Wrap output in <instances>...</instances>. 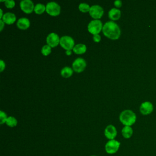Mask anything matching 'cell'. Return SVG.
Wrapping results in <instances>:
<instances>
[{
	"mask_svg": "<svg viewBox=\"0 0 156 156\" xmlns=\"http://www.w3.org/2000/svg\"><path fill=\"white\" fill-rule=\"evenodd\" d=\"M0 23H1V29L0 30L2 31L3 29V27H4V21L2 20H0Z\"/></svg>",
	"mask_w": 156,
	"mask_h": 156,
	"instance_id": "cell-28",
	"label": "cell"
},
{
	"mask_svg": "<svg viewBox=\"0 0 156 156\" xmlns=\"http://www.w3.org/2000/svg\"><path fill=\"white\" fill-rule=\"evenodd\" d=\"M51 52V47L49 45H44L41 48V53L43 55H48Z\"/></svg>",
	"mask_w": 156,
	"mask_h": 156,
	"instance_id": "cell-22",
	"label": "cell"
},
{
	"mask_svg": "<svg viewBox=\"0 0 156 156\" xmlns=\"http://www.w3.org/2000/svg\"><path fill=\"white\" fill-rule=\"evenodd\" d=\"M121 143L116 140H108L105 145V152L108 154H114L118 152Z\"/></svg>",
	"mask_w": 156,
	"mask_h": 156,
	"instance_id": "cell-3",
	"label": "cell"
},
{
	"mask_svg": "<svg viewBox=\"0 0 156 156\" xmlns=\"http://www.w3.org/2000/svg\"><path fill=\"white\" fill-rule=\"evenodd\" d=\"M7 115L2 110L0 111V123L1 124H2L3 123L6 122V120L7 119Z\"/></svg>",
	"mask_w": 156,
	"mask_h": 156,
	"instance_id": "cell-23",
	"label": "cell"
},
{
	"mask_svg": "<svg viewBox=\"0 0 156 156\" xmlns=\"http://www.w3.org/2000/svg\"><path fill=\"white\" fill-rule=\"evenodd\" d=\"M121 16V11L116 8H112L108 12V17L112 21L118 20Z\"/></svg>",
	"mask_w": 156,
	"mask_h": 156,
	"instance_id": "cell-15",
	"label": "cell"
},
{
	"mask_svg": "<svg viewBox=\"0 0 156 156\" xmlns=\"http://www.w3.org/2000/svg\"><path fill=\"white\" fill-rule=\"evenodd\" d=\"M2 20L7 24H12L16 21V16L11 12H7L4 14Z\"/></svg>",
	"mask_w": 156,
	"mask_h": 156,
	"instance_id": "cell-13",
	"label": "cell"
},
{
	"mask_svg": "<svg viewBox=\"0 0 156 156\" xmlns=\"http://www.w3.org/2000/svg\"><path fill=\"white\" fill-rule=\"evenodd\" d=\"M17 120L15 118H14L13 116H9L7 118V120H6V124L10 127H15L17 125Z\"/></svg>",
	"mask_w": 156,
	"mask_h": 156,
	"instance_id": "cell-20",
	"label": "cell"
},
{
	"mask_svg": "<svg viewBox=\"0 0 156 156\" xmlns=\"http://www.w3.org/2000/svg\"><path fill=\"white\" fill-rule=\"evenodd\" d=\"M114 5L116 7H121L122 5V2L120 0H116L114 2Z\"/></svg>",
	"mask_w": 156,
	"mask_h": 156,
	"instance_id": "cell-26",
	"label": "cell"
},
{
	"mask_svg": "<svg viewBox=\"0 0 156 156\" xmlns=\"http://www.w3.org/2000/svg\"><path fill=\"white\" fill-rule=\"evenodd\" d=\"M0 12H1V15H0V18L1 20H2V16H3V14H2V9H0Z\"/></svg>",
	"mask_w": 156,
	"mask_h": 156,
	"instance_id": "cell-29",
	"label": "cell"
},
{
	"mask_svg": "<svg viewBox=\"0 0 156 156\" xmlns=\"http://www.w3.org/2000/svg\"><path fill=\"white\" fill-rule=\"evenodd\" d=\"M66 55H71V50H69V51H66Z\"/></svg>",
	"mask_w": 156,
	"mask_h": 156,
	"instance_id": "cell-30",
	"label": "cell"
},
{
	"mask_svg": "<svg viewBox=\"0 0 156 156\" xmlns=\"http://www.w3.org/2000/svg\"><path fill=\"white\" fill-rule=\"evenodd\" d=\"M122 135L124 138L128 139L130 138L133 134V129L130 126H124L121 130Z\"/></svg>",
	"mask_w": 156,
	"mask_h": 156,
	"instance_id": "cell-16",
	"label": "cell"
},
{
	"mask_svg": "<svg viewBox=\"0 0 156 156\" xmlns=\"http://www.w3.org/2000/svg\"><path fill=\"white\" fill-rule=\"evenodd\" d=\"M102 32L105 36L113 40L118 39L121 34L119 27L112 21H108L104 24Z\"/></svg>",
	"mask_w": 156,
	"mask_h": 156,
	"instance_id": "cell-1",
	"label": "cell"
},
{
	"mask_svg": "<svg viewBox=\"0 0 156 156\" xmlns=\"http://www.w3.org/2000/svg\"><path fill=\"white\" fill-rule=\"evenodd\" d=\"M104 135L105 137L109 140H115L117 135V130L115 127L113 125L107 126L104 130Z\"/></svg>",
	"mask_w": 156,
	"mask_h": 156,
	"instance_id": "cell-11",
	"label": "cell"
},
{
	"mask_svg": "<svg viewBox=\"0 0 156 156\" xmlns=\"http://www.w3.org/2000/svg\"><path fill=\"white\" fill-rule=\"evenodd\" d=\"M60 38L58 35L54 32L50 33L46 38V43L51 47H55L60 43Z\"/></svg>",
	"mask_w": 156,
	"mask_h": 156,
	"instance_id": "cell-10",
	"label": "cell"
},
{
	"mask_svg": "<svg viewBox=\"0 0 156 156\" xmlns=\"http://www.w3.org/2000/svg\"><path fill=\"white\" fill-rule=\"evenodd\" d=\"M17 27L21 30H26L30 26V21L27 18H21L16 23Z\"/></svg>",
	"mask_w": 156,
	"mask_h": 156,
	"instance_id": "cell-14",
	"label": "cell"
},
{
	"mask_svg": "<svg viewBox=\"0 0 156 156\" xmlns=\"http://www.w3.org/2000/svg\"><path fill=\"white\" fill-rule=\"evenodd\" d=\"M46 12L51 16H57L60 13V7L55 2H49L46 5Z\"/></svg>",
	"mask_w": 156,
	"mask_h": 156,
	"instance_id": "cell-6",
	"label": "cell"
},
{
	"mask_svg": "<svg viewBox=\"0 0 156 156\" xmlns=\"http://www.w3.org/2000/svg\"><path fill=\"white\" fill-rule=\"evenodd\" d=\"M93 38L94 41H95V42H99V41H100V40H101V36H100L99 34L94 35Z\"/></svg>",
	"mask_w": 156,
	"mask_h": 156,
	"instance_id": "cell-25",
	"label": "cell"
},
{
	"mask_svg": "<svg viewBox=\"0 0 156 156\" xmlns=\"http://www.w3.org/2000/svg\"><path fill=\"white\" fill-rule=\"evenodd\" d=\"M89 13L92 18L98 20L104 14V10L102 7L99 5H93L90 7Z\"/></svg>",
	"mask_w": 156,
	"mask_h": 156,
	"instance_id": "cell-7",
	"label": "cell"
},
{
	"mask_svg": "<svg viewBox=\"0 0 156 156\" xmlns=\"http://www.w3.org/2000/svg\"><path fill=\"white\" fill-rule=\"evenodd\" d=\"M5 63L4 62L3 60H1L0 61V71H2L4 68H5Z\"/></svg>",
	"mask_w": 156,
	"mask_h": 156,
	"instance_id": "cell-27",
	"label": "cell"
},
{
	"mask_svg": "<svg viewBox=\"0 0 156 156\" xmlns=\"http://www.w3.org/2000/svg\"><path fill=\"white\" fill-rule=\"evenodd\" d=\"M86 65V62L83 58H77L73 62L72 67L74 71L77 73H80L85 69Z\"/></svg>",
	"mask_w": 156,
	"mask_h": 156,
	"instance_id": "cell-8",
	"label": "cell"
},
{
	"mask_svg": "<svg viewBox=\"0 0 156 156\" xmlns=\"http://www.w3.org/2000/svg\"><path fill=\"white\" fill-rule=\"evenodd\" d=\"M46 10V7L43 4H37L34 7V12L38 15L43 13Z\"/></svg>",
	"mask_w": 156,
	"mask_h": 156,
	"instance_id": "cell-19",
	"label": "cell"
},
{
	"mask_svg": "<svg viewBox=\"0 0 156 156\" xmlns=\"http://www.w3.org/2000/svg\"><path fill=\"white\" fill-rule=\"evenodd\" d=\"M5 5L6 7L11 9V8H13L15 6V2L13 0H5Z\"/></svg>",
	"mask_w": 156,
	"mask_h": 156,
	"instance_id": "cell-24",
	"label": "cell"
},
{
	"mask_svg": "<svg viewBox=\"0 0 156 156\" xmlns=\"http://www.w3.org/2000/svg\"><path fill=\"white\" fill-rule=\"evenodd\" d=\"M102 22L99 20H94L91 21L88 25V30L89 32L94 35L98 34L102 29Z\"/></svg>",
	"mask_w": 156,
	"mask_h": 156,
	"instance_id": "cell-4",
	"label": "cell"
},
{
	"mask_svg": "<svg viewBox=\"0 0 156 156\" xmlns=\"http://www.w3.org/2000/svg\"><path fill=\"white\" fill-rule=\"evenodd\" d=\"M60 44L66 51H69L74 47V41L72 37L65 35L60 38Z\"/></svg>",
	"mask_w": 156,
	"mask_h": 156,
	"instance_id": "cell-5",
	"label": "cell"
},
{
	"mask_svg": "<svg viewBox=\"0 0 156 156\" xmlns=\"http://www.w3.org/2000/svg\"><path fill=\"white\" fill-rule=\"evenodd\" d=\"M90 156H97V155H90Z\"/></svg>",
	"mask_w": 156,
	"mask_h": 156,
	"instance_id": "cell-31",
	"label": "cell"
},
{
	"mask_svg": "<svg viewBox=\"0 0 156 156\" xmlns=\"http://www.w3.org/2000/svg\"><path fill=\"white\" fill-rule=\"evenodd\" d=\"M136 119V115L130 110H125L122 111L119 115V120L125 126H131L135 122Z\"/></svg>",
	"mask_w": 156,
	"mask_h": 156,
	"instance_id": "cell-2",
	"label": "cell"
},
{
	"mask_svg": "<svg viewBox=\"0 0 156 156\" xmlns=\"http://www.w3.org/2000/svg\"><path fill=\"white\" fill-rule=\"evenodd\" d=\"M154 110L153 104L149 101H145L143 102L140 107V111L141 114L144 115H147L152 112Z\"/></svg>",
	"mask_w": 156,
	"mask_h": 156,
	"instance_id": "cell-12",
	"label": "cell"
},
{
	"mask_svg": "<svg viewBox=\"0 0 156 156\" xmlns=\"http://www.w3.org/2000/svg\"><path fill=\"white\" fill-rule=\"evenodd\" d=\"M79 9L80 12H83V13H86L90 11V7L89 6V5L88 4L86 3H80L79 5Z\"/></svg>",
	"mask_w": 156,
	"mask_h": 156,
	"instance_id": "cell-21",
	"label": "cell"
},
{
	"mask_svg": "<svg viewBox=\"0 0 156 156\" xmlns=\"http://www.w3.org/2000/svg\"><path fill=\"white\" fill-rule=\"evenodd\" d=\"M21 9L26 13H30L34 10V5L30 0H23L20 2Z\"/></svg>",
	"mask_w": 156,
	"mask_h": 156,
	"instance_id": "cell-9",
	"label": "cell"
},
{
	"mask_svg": "<svg viewBox=\"0 0 156 156\" xmlns=\"http://www.w3.org/2000/svg\"><path fill=\"white\" fill-rule=\"evenodd\" d=\"M61 75L65 78H68L73 74V69L68 66H65L61 70Z\"/></svg>",
	"mask_w": 156,
	"mask_h": 156,
	"instance_id": "cell-18",
	"label": "cell"
},
{
	"mask_svg": "<svg viewBox=\"0 0 156 156\" xmlns=\"http://www.w3.org/2000/svg\"><path fill=\"white\" fill-rule=\"evenodd\" d=\"M73 49L76 54H82L86 52L87 47L85 44L80 43L74 46Z\"/></svg>",
	"mask_w": 156,
	"mask_h": 156,
	"instance_id": "cell-17",
	"label": "cell"
}]
</instances>
